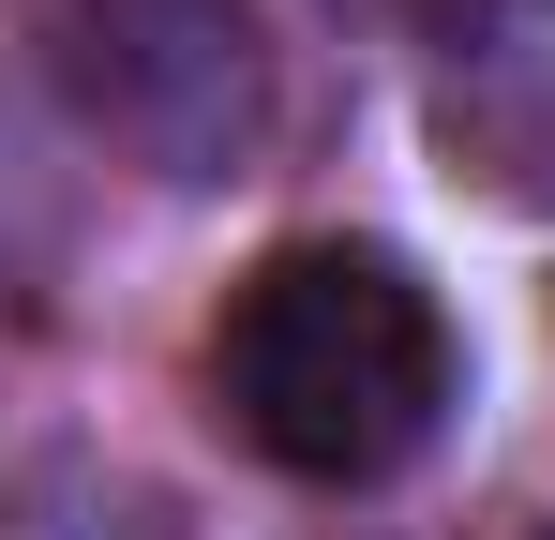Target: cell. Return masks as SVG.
I'll return each mask as SVG.
<instances>
[{
    "label": "cell",
    "mask_w": 555,
    "mask_h": 540,
    "mask_svg": "<svg viewBox=\"0 0 555 540\" xmlns=\"http://www.w3.org/2000/svg\"><path fill=\"white\" fill-rule=\"evenodd\" d=\"M541 540H555V526H541Z\"/></svg>",
    "instance_id": "277c9868"
},
{
    "label": "cell",
    "mask_w": 555,
    "mask_h": 540,
    "mask_svg": "<svg viewBox=\"0 0 555 540\" xmlns=\"http://www.w3.org/2000/svg\"><path fill=\"white\" fill-rule=\"evenodd\" d=\"M195 375H210V421L271 480L375 496V480H405L421 450L451 436L465 331H451V300L421 285V256H390L361 226H315V241H271L210 300Z\"/></svg>",
    "instance_id": "6da1fadb"
},
{
    "label": "cell",
    "mask_w": 555,
    "mask_h": 540,
    "mask_svg": "<svg viewBox=\"0 0 555 540\" xmlns=\"http://www.w3.org/2000/svg\"><path fill=\"white\" fill-rule=\"evenodd\" d=\"M436 151L451 180L555 210V0H436Z\"/></svg>",
    "instance_id": "3957f363"
},
{
    "label": "cell",
    "mask_w": 555,
    "mask_h": 540,
    "mask_svg": "<svg viewBox=\"0 0 555 540\" xmlns=\"http://www.w3.org/2000/svg\"><path fill=\"white\" fill-rule=\"evenodd\" d=\"M30 46L135 180H241L285 120V61L241 0H30Z\"/></svg>",
    "instance_id": "7a4b0ae2"
}]
</instances>
